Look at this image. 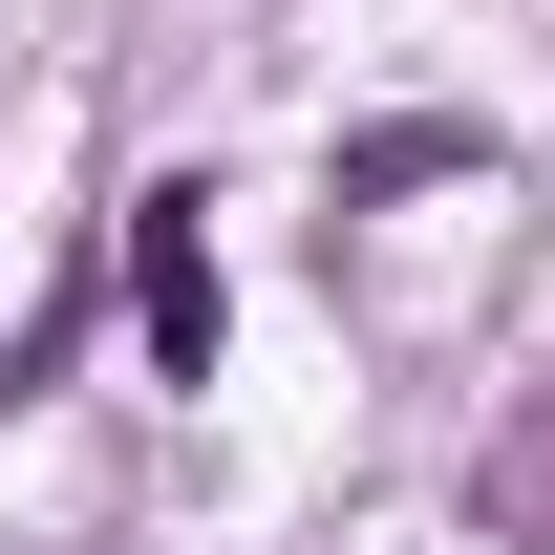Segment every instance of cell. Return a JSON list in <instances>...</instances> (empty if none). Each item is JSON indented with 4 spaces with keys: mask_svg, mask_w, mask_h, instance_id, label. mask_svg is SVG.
<instances>
[{
    "mask_svg": "<svg viewBox=\"0 0 555 555\" xmlns=\"http://www.w3.org/2000/svg\"><path fill=\"white\" fill-rule=\"evenodd\" d=\"M449 171H491V129L406 107V129H343V171H321V193H343V214H385V193H449Z\"/></svg>",
    "mask_w": 555,
    "mask_h": 555,
    "instance_id": "7a4b0ae2",
    "label": "cell"
},
{
    "mask_svg": "<svg viewBox=\"0 0 555 555\" xmlns=\"http://www.w3.org/2000/svg\"><path fill=\"white\" fill-rule=\"evenodd\" d=\"M129 321H150V385H214V343H235V299H214V193H193V171L129 193Z\"/></svg>",
    "mask_w": 555,
    "mask_h": 555,
    "instance_id": "6da1fadb",
    "label": "cell"
}]
</instances>
